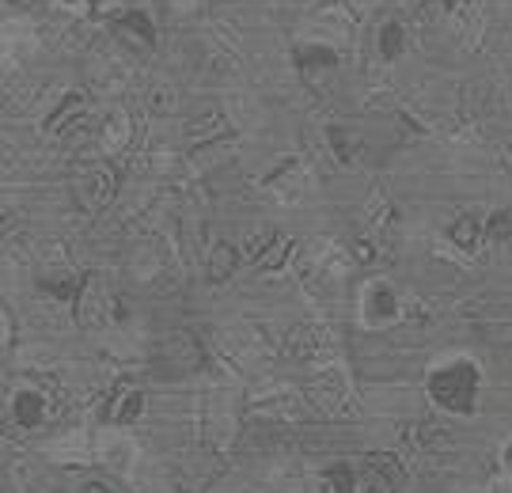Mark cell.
<instances>
[{
    "label": "cell",
    "instance_id": "cell-9",
    "mask_svg": "<svg viewBox=\"0 0 512 493\" xmlns=\"http://www.w3.org/2000/svg\"><path fill=\"white\" fill-rule=\"evenodd\" d=\"M448 239L456 243L459 251L478 255V247H482V239H486V220L478 217V213H463V217H456V224L448 228Z\"/></svg>",
    "mask_w": 512,
    "mask_h": 493
},
{
    "label": "cell",
    "instance_id": "cell-25",
    "mask_svg": "<svg viewBox=\"0 0 512 493\" xmlns=\"http://www.w3.org/2000/svg\"><path fill=\"white\" fill-rule=\"evenodd\" d=\"M103 4H107V0H95V8H103Z\"/></svg>",
    "mask_w": 512,
    "mask_h": 493
},
{
    "label": "cell",
    "instance_id": "cell-2",
    "mask_svg": "<svg viewBox=\"0 0 512 493\" xmlns=\"http://www.w3.org/2000/svg\"><path fill=\"white\" fill-rule=\"evenodd\" d=\"M205 361L202 346H198V338L194 334H186V330H167L156 338V346H152V368L160 372V376H190V372H198Z\"/></svg>",
    "mask_w": 512,
    "mask_h": 493
},
{
    "label": "cell",
    "instance_id": "cell-7",
    "mask_svg": "<svg viewBox=\"0 0 512 493\" xmlns=\"http://www.w3.org/2000/svg\"><path fill=\"white\" fill-rule=\"evenodd\" d=\"M141 414H145V391L133 384H122L114 391V399H110L103 418L114 421V425H129V421H137Z\"/></svg>",
    "mask_w": 512,
    "mask_h": 493
},
{
    "label": "cell",
    "instance_id": "cell-1",
    "mask_svg": "<svg viewBox=\"0 0 512 493\" xmlns=\"http://www.w3.org/2000/svg\"><path fill=\"white\" fill-rule=\"evenodd\" d=\"M478 365L475 361H448L429 372V399L444 406L448 414H471L478 399Z\"/></svg>",
    "mask_w": 512,
    "mask_h": 493
},
{
    "label": "cell",
    "instance_id": "cell-13",
    "mask_svg": "<svg viewBox=\"0 0 512 493\" xmlns=\"http://www.w3.org/2000/svg\"><path fill=\"white\" fill-rule=\"evenodd\" d=\"M368 311H372V319H395L399 315V296H395V289H387L384 281H376L368 289Z\"/></svg>",
    "mask_w": 512,
    "mask_h": 493
},
{
    "label": "cell",
    "instance_id": "cell-21",
    "mask_svg": "<svg viewBox=\"0 0 512 493\" xmlns=\"http://www.w3.org/2000/svg\"><path fill=\"white\" fill-rule=\"evenodd\" d=\"M80 493H118V486H110L103 478H95V482H84V490Z\"/></svg>",
    "mask_w": 512,
    "mask_h": 493
},
{
    "label": "cell",
    "instance_id": "cell-20",
    "mask_svg": "<svg viewBox=\"0 0 512 493\" xmlns=\"http://www.w3.org/2000/svg\"><path fill=\"white\" fill-rule=\"evenodd\" d=\"M353 258H357V262H376V247H372L368 239H357V243H353Z\"/></svg>",
    "mask_w": 512,
    "mask_h": 493
},
{
    "label": "cell",
    "instance_id": "cell-22",
    "mask_svg": "<svg viewBox=\"0 0 512 493\" xmlns=\"http://www.w3.org/2000/svg\"><path fill=\"white\" fill-rule=\"evenodd\" d=\"M61 8H69V12H88V8H95V0H57Z\"/></svg>",
    "mask_w": 512,
    "mask_h": 493
},
{
    "label": "cell",
    "instance_id": "cell-14",
    "mask_svg": "<svg viewBox=\"0 0 512 493\" xmlns=\"http://www.w3.org/2000/svg\"><path fill=\"white\" fill-rule=\"evenodd\" d=\"M323 493H357V467L353 463H330L323 475Z\"/></svg>",
    "mask_w": 512,
    "mask_h": 493
},
{
    "label": "cell",
    "instance_id": "cell-23",
    "mask_svg": "<svg viewBox=\"0 0 512 493\" xmlns=\"http://www.w3.org/2000/svg\"><path fill=\"white\" fill-rule=\"evenodd\" d=\"M8 4H23V8H31V4H38V0H8Z\"/></svg>",
    "mask_w": 512,
    "mask_h": 493
},
{
    "label": "cell",
    "instance_id": "cell-12",
    "mask_svg": "<svg viewBox=\"0 0 512 493\" xmlns=\"http://www.w3.org/2000/svg\"><path fill=\"white\" fill-rule=\"evenodd\" d=\"M12 410H16V421L23 429H38L46 421V399L38 391H19L12 399Z\"/></svg>",
    "mask_w": 512,
    "mask_h": 493
},
{
    "label": "cell",
    "instance_id": "cell-16",
    "mask_svg": "<svg viewBox=\"0 0 512 493\" xmlns=\"http://www.w3.org/2000/svg\"><path fill=\"white\" fill-rule=\"evenodd\" d=\"M277 239H281V236H277L274 228H262V232H251V236H247V243H243V255L255 258V262H262V258H266V251L274 247Z\"/></svg>",
    "mask_w": 512,
    "mask_h": 493
},
{
    "label": "cell",
    "instance_id": "cell-24",
    "mask_svg": "<svg viewBox=\"0 0 512 493\" xmlns=\"http://www.w3.org/2000/svg\"><path fill=\"white\" fill-rule=\"evenodd\" d=\"M448 4H452V8H456V4H471V0H448Z\"/></svg>",
    "mask_w": 512,
    "mask_h": 493
},
{
    "label": "cell",
    "instance_id": "cell-18",
    "mask_svg": "<svg viewBox=\"0 0 512 493\" xmlns=\"http://www.w3.org/2000/svg\"><path fill=\"white\" fill-rule=\"evenodd\" d=\"M486 236L490 239H497V243H509L512 239V213H494V217L486 220Z\"/></svg>",
    "mask_w": 512,
    "mask_h": 493
},
{
    "label": "cell",
    "instance_id": "cell-6",
    "mask_svg": "<svg viewBox=\"0 0 512 493\" xmlns=\"http://www.w3.org/2000/svg\"><path fill=\"white\" fill-rule=\"evenodd\" d=\"M296 65H300V76L308 80L311 88H315V92H323L319 73L334 76V69H338V54L327 50V46H300V50H296Z\"/></svg>",
    "mask_w": 512,
    "mask_h": 493
},
{
    "label": "cell",
    "instance_id": "cell-4",
    "mask_svg": "<svg viewBox=\"0 0 512 493\" xmlns=\"http://www.w3.org/2000/svg\"><path fill=\"white\" fill-rule=\"evenodd\" d=\"M114 190H118V175L107 164H92L76 179V205L88 213H99L114 201Z\"/></svg>",
    "mask_w": 512,
    "mask_h": 493
},
{
    "label": "cell",
    "instance_id": "cell-19",
    "mask_svg": "<svg viewBox=\"0 0 512 493\" xmlns=\"http://www.w3.org/2000/svg\"><path fill=\"white\" fill-rule=\"evenodd\" d=\"M289 251H293V243H289V239H277L274 247H270V255L258 262V270H281L285 258H289Z\"/></svg>",
    "mask_w": 512,
    "mask_h": 493
},
{
    "label": "cell",
    "instance_id": "cell-5",
    "mask_svg": "<svg viewBox=\"0 0 512 493\" xmlns=\"http://www.w3.org/2000/svg\"><path fill=\"white\" fill-rule=\"evenodd\" d=\"M114 35L122 46H129L133 54H148L152 46H156V27H152V19L145 12H126V16L114 19Z\"/></svg>",
    "mask_w": 512,
    "mask_h": 493
},
{
    "label": "cell",
    "instance_id": "cell-3",
    "mask_svg": "<svg viewBox=\"0 0 512 493\" xmlns=\"http://www.w3.org/2000/svg\"><path fill=\"white\" fill-rule=\"evenodd\" d=\"M399 486H403V467L395 456L372 452L357 467V493H399Z\"/></svg>",
    "mask_w": 512,
    "mask_h": 493
},
{
    "label": "cell",
    "instance_id": "cell-10",
    "mask_svg": "<svg viewBox=\"0 0 512 493\" xmlns=\"http://www.w3.org/2000/svg\"><path fill=\"white\" fill-rule=\"evenodd\" d=\"M236 262H239V255L232 243H213V251L205 255V277H209L213 285H224L228 277L236 274Z\"/></svg>",
    "mask_w": 512,
    "mask_h": 493
},
{
    "label": "cell",
    "instance_id": "cell-11",
    "mask_svg": "<svg viewBox=\"0 0 512 493\" xmlns=\"http://www.w3.org/2000/svg\"><path fill=\"white\" fill-rule=\"evenodd\" d=\"M330 353V338L323 330H311V327H300L289 338V357H300V361H308V357H323Z\"/></svg>",
    "mask_w": 512,
    "mask_h": 493
},
{
    "label": "cell",
    "instance_id": "cell-17",
    "mask_svg": "<svg viewBox=\"0 0 512 493\" xmlns=\"http://www.w3.org/2000/svg\"><path fill=\"white\" fill-rule=\"evenodd\" d=\"M380 54H384L387 61H391V57H399V54H403V27H399L395 19H391V23H384V27H380Z\"/></svg>",
    "mask_w": 512,
    "mask_h": 493
},
{
    "label": "cell",
    "instance_id": "cell-8",
    "mask_svg": "<svg viewBox=\"0 0 512 493\" xmlns=\"http://www.w3.org/2000/svg\"><path fill=\"white\" fill-rule=\"evenodd\" d=\"M84 114H88V95L84 92H69L61 99V107L46 118V133H69L84 122Z\"/></svg>",
    "mask_w": 512,
    "mask_h": 493
},
{
    "label": "cell",
    "instance_id": "cell-15",
    "mask_svg": "<svg viewBox=\"0 0 512 493\" xmlns=\"http://www.w3.org/2000/svg\"><path fill=\"white\" fill-rule=\"evenodd\" d=\"M327 137H330V145H334V152H338V160H342V164H353V160H357V152H361V141H357V137H349L342 126L327 129Z\"/></svg>",
    "mask_w": 512,
    "mask_h": 493
}]
</instances>
